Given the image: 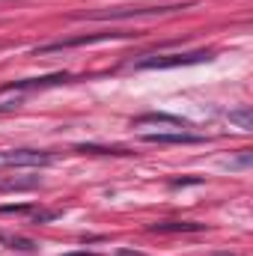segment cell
I'll list each match as a JSON object with an SVG mask.
<instances>
[{"label":"cell","instance_id":"obj_2","mask_svg":"<svg viewBox=\"0 0 253 256\" xmlns=\"http://www.w3.org/2000/svg\"><path fill=\"white\" fill-rule=\"evenodd\" d=\"M54 155L45 149H6L0 152V167H45Z\"/></svg>","mask_w":253,"mask_h":256},{"label":"cell","instance_id":"obj_15","mask_svg":"<svg viewBox=\"0 0 253 256\" xmlns=\"http://www.w3.org/2000/svg\"><path fill=\"white\" fill-rule=\"evenodd\" d=\"M170 185H173V188H182V185H202V179H173Z\"/></svg>","mask_w":253,"mask_h":256},{"label":"cell","instance_id":"obj_8","mask_svg":"<svg viewBox=\"0 0 253 256\" xmlns=\"http://www.w3.org/2000/svg\"><path fill=\"white\" fill-rule=\"evenodd\" d=\"M146 122H164V126H179V128H188V122L182 116H170V114H143L134 120V126H146Z\"/></svg>","mask_w":253,"mask_h":256},{"label":"cell","instance_id":"obj_19","mask_svg":"<svg viewBox=\"0 0 253 256\" xmlns=\"http://www.w3.org/2000/svg\"><path fill=\"white\" fill-rule=\"evenodd\" d=\"M214 256H232V254H214Z\"/></svg>","mask_w":253,"mask_h":256},{"label":"cell","instance_id":"obj_13","mask_svg":"<svg viewBox=\"0 0 253 256\" xmlns=\"http://www.w3.org/2000/svg\"><path fill=\"white\" fill-rule=\"evenodd\" d=\"M54 218H60V212H33V224H48Z\"/></svg>","mask_w":253,"mask_h":256},{"label":"cell","instance_id":"obj_12","mask_svg":"<svg viewBox=\"0 0 253 256\" xmlns=\"http://www.w3.org/2000/svg\"><path fill=\"white\" fill-rule=\"evenodd\" d=\"M33 212L30 202H9V206H0V214H27Z\"/></svg>","mask_w":253,"mask_h":256},{"label":"cell","instance_id":"obj_4","mask_svg":"<svg viewBox=\"0 0 253 256\" xmlns=\"http://www.w3.org/2000/svg\"><path fill=\"white\" fill-rule=\"evenodd\" d=\"M176 9H185V3L179 6V3H173V6H146V9H108V12H96V15H90V18H98V21H104V18H110V21H116V18H137V15H167V12H176Z\"/></svg>","mask_w":253,"mask_h":256},{"label":"cell","instance_id":"obj_17","mask_svg":"<svg viewBox=\"0 0 253 256\" xmlns=\"http://www.w3.org/2000/svg\"><path fill=\"white\" fill-rule=\"evenodd\" d=\"M63 256H96V254H86V250H72V254H63Z\"/></svg>","mask_w":253,"mask_h":256},{"label":"cell","instance_id":"obj_14","mask_svg":"<svg viewBox=\"0 0 253 256\" xmlns=\"http://www.w3.org/2000/svg\"><path fill=\"white\" fill-rule=\"evenodd\" d=\"M250 149H244V152H242V155H238V158H236V161H230V167H248V164H250Z\"/></svg>","mask_w":253,"mask_h":256},{"label":"cell","instance_id":"obj_1","mask_svg":"<svg viewBox=\"0 0 253 256\" xmlns=\"http://www.w3.org/2000/svg\"><path fill=\"white\" fill-rule=\"evenodd\" d=\"M212 51H190V54H161V57H146L140 60L137 68H182V66L208 63Z\"/></svg>","mask_w":253,"mask_h":256},{"label":"cell","instance_id":"obj_11","mask_svg":"<svg viewBox=\"0 0 253 256\" xmlns=\"http://www.w3.org/2000/svg\"><path fill=\"white\" fill-rule=\"evenodd\" d=\"M78 152H102V155H131L128 149H122V146H78Z\"/></svg>","mask_w":253,"mask_h":256},{"label":"cell","instance_id":"obj_5","mask_svg":"<svg viewBox=\"0 0 253 256\" xmlns=\"http://www.w3.org/2000/svg\"><path fill=\"white\" fill-rule=\"evenodd\" d=\"M72 80V74L66 72H57V74H45V78H27V80H12V84H3L6 92L12 90H42V86H57V84H66Z\"/></svg>","mask_w":253,"mask_h":256},{"label":"cell","instance_id":"obj_6","mask_svg":"<svg viewBox=\"0 0 253 256\" xmlns=\"http://www.w3.org/2000/svg\"><path fill=\"white\" fill-rule=\"evenodd\" d=\"M143 143L179 146V143H206V137L202 134H190V131H173V134H143Z\"/></svg>","mask_w":253,"mask_h":256},{"label":"cell","instance_id":"obj_3","mask_svg":"<svg viewBox=\"0 0 253 256\" xmlns=\"http://www.w3.org/2000/svg\"><path fill=\"white\" fill-rule=\"evenodd\" d=\"M131 33H92V36H74V39H63V42H51L36 48V54H51V51H66V48H78V45H96V42H108V39H126Z\"/></svg>","mask_w":253,"mask_h":256},{"label":"cell","instance_id":"obj_7","mask_svg":"<svg viewBox=\"0 0 253 256\" xmlns=\"http://www.w3.org/2000/svg\"><path fill=\"white\" fill-rule=\"evenodd\" d=\"M149 230L152 232H200L202 224H194V220H161V224H152Z\"/></svg>","mask_w":253,"mask_h":256},{"label":"cell","instance_id":"obj_16","mask_svg":"<svg viewBox=\"0 0 253 256\" xmlns=\"http://www.w3.org/2000/svg\"><path fill=\"white\" fill-rule=\"evenodd\" d=\"M116 256H143V254H140V250H126V248H122V250H116Z\"/></svg>","mask_w":253,"mask_h":256},{"label":"cell","instance_id":"obj_9","mask_svg":"<svg viewBox=\"0 0 253 256\" xmlns=\"http://www.w3.org/2000/svg\"><path fill=\"white\" fill-rule=\"evenodd\" d=\"M230 122L242 128V131H253V110L250 108H238V110H230Z\"/></svg>","mask_w":253,"mask_h":256},{"label":"cell","instance_id":"obj_18","mask_svg":"<svg viewBox=\"0 0 253 256\" xmlns=\"http://www.w3.org/2000/svg\"><path fill=\"white\" fill-rule=\"evenodd\" d=\"M12 108H15V104H0V114H3V110H12Z\"/></svg>","mask_w":253,"mask_h":256},{"label":"cell","instance_id":"obj_10","mask_svg":"<svg viewBox=\"0 0 253 256\" xmlns=\"http://www.w3.org/2000/svg\"><path fill=\"white\" fill-rule=\"evenodd\" d=\"M0 242L6 244V248H12V250H24V254H30L36 244L30 242V238H24V236H6V232H0Z\"/></svg>","mask_w":253,"mask_h":256}]
</instances>
